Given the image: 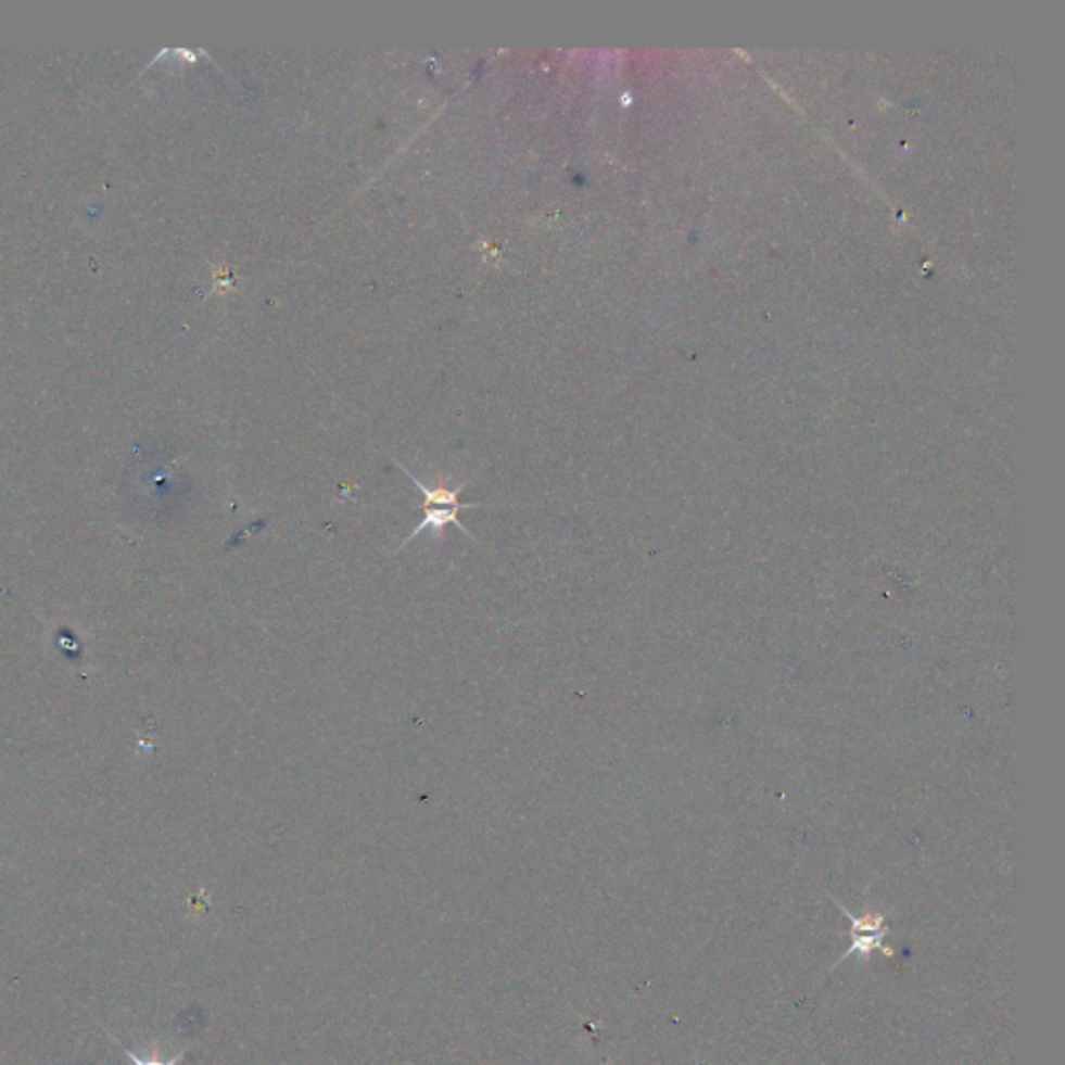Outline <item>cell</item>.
I'll return each mask as SVG.
<instances>
[{
    "mask_svg": "<svg viewBox=\"0 0 1065 1065\" xmlns=\"http://www.w3.org/2000/svg\"><path fill=\"white\" fill-rule=\"evenodd\" d=\"M400 469L406 472V477H408V479H410V481H413V483L419 487V492H421L422 497L427 499V504H438V506L454 508V510H467V508H474V504H462V502L458 499V494L465 490V485H467V483H460L456 490H447L444 483H440L438 487H429V485H424V483H422L421 479H417V474H413V472L408 471L406 467H402V465H400Z\"/></svg>",
    "mask_w": 1065,
    "mask_h": 1065,
    "instance_id": "7a4b0ae2",
    "label": "cell"
},
{
    "mask_svg": "<svg viewBox=\"0 0 1065 1065\" xmlns=\"http://www.w3.org/2000/svg\"><path fill=\"white\" fill-rule=\"evenodd\" d=\"M125 1055H127V1060L131 1062V1065H177L179 1062H181V1060H183V1055H186V1053L181 1051V1053L174 1055L172 1060H161V1057L154 1053L150 1060H142V1057H138L136 1053H131L129 1049H125Z\"/></svg>",
    "mask_w": 1065,
    "mask_h": 1065,
    "instance_id": "3957f363",
    "label": "cell"
},
{
    "mask_svg": "<svg viewBox=\"0 0 1065 1065\" xmlns=\"http://www.w3.org/2000/svg\"><path fill=\"white\" fill-rule=\"evenodd\" d=\"M456 512H458V510H454V508H431V510H427V512H424V517H422V521L419 522V527H417V529H415V531H413V533H410V535H408V537L402 542V545H400V547L396 549V554L397 551H402L406 545L410 544V542H413L417 535H421L422 531H433V533H435V537H442V535H444V531H446L447 524L458 527V529H460V531H462L467 537H471L472 540L471 531H467V527H465L462 522L458 521V515H456Z\"/></svg>",
    "mask_w": 1065,
    "mask_h": 1065,
    "instance_id": "6da1fadb",
    "label": "cell"
}]
</instances>
